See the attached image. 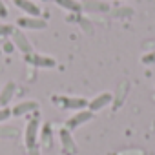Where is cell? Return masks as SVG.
Wrapping results in <instances>:
<instances>
[{
  "instance_id": "23",
  "label": "cell",
  "mask_w": 155,
  "mask_h": 155,
  "mask_svg": "<svg viewBox=\"0 0 155 155\" xmlns=\"http://www.w3.org/2000/svg\"><path fill=\"white\" fill-rule=\"evenodd\" d=\"M29 155H40V153H38L37 148H31V150H29Z\"/></svg>"
},
{
  "instance_id": "12",
  "label": "cell",
  "mask_w": 155,
  "mask_h": 155,
  "mask_svg": "<svg viewBox=\"0 0 155 155\" xmlns=\"http://www.w3.org/2000/svg\"><path fill=\"white\" fill-rule=\"evenodd\" d=\"M55 2H57V6H60L75 15L82 11V2H79V0H55Z\"/></svg>"
},
{
  "instance_id": "15",
  "label": "cell",
  "mask_w": 155,
  "mask_h": 155,
  "mask_svg": "<svg viewBox=\"0 0 155 155\" xmlns=\"http://www.w3.org/2000/svg\"><path fill=\"white\" fill-rule=\"evenodd\" d=\"M40 139H42V144H44L46 148L51 146V126H49V124H44V128H42V131H40Z\"/></svg>"
},
{
  "instance_id": "17",
  "label": "cell",
  "mask_w": 155,
  "mask_h": 155,
  "mask_svg": "<svg viewBox=\"0 0 155 155\" xmlns=\"http://www.w3.org/2000/svg\"><path fill=\"white\" fill-rule=\"evenodd\" d=\"M131 15H133V9L131 8H119V9L113 11V17L115 18H130Z\"/></svg>"
},
{
  "instance_id": "4",
  "label": "cell",
  "mask_w": 155,
  "mask_h": 155,
  "mask_svg": "<svg viewBox=\"0 0 155 155\" xmlns=\"http://www.w3.org/2000/svg\"><path fill=\"white\" fill-rule=\"evenodd\" d=\"M91 117H93V111H90V110H81V111H77L75 115H71V117L66 120V128L71 131V130H75V128L82 126L84 122L91 120Z\"/></svg>"
},
{
  "instance_id": "8",
  "label": "cell",
  "mask_w": 155,
  "mask_h": 155,
  "mask_svg": "<svg viewBox=\"0 0 155 155\" xmlns=\"http://www.w3.org/2000/svg\"><path fill=\"white\" fill-rule=\"evenodd\" d=\"M58 137H60L62 148H64L68 153H75V151H77V144H75L73 135H71V131H69L68 128H62V130L58 131Z\"/></svg>"
},
{
  "instance_id": "22",
  "label": "cell",
  "mask_w": 155,
  "mask_h": 155,
  "mask_svg": "<svg viewBox=\"0 0 155 155\" xmlns=\"http://www.w3.org/2000/svg\"><path fill=\"white\" fill-rule=\"evenodd\" d=\"M13 48H15V44H13V42L4 44V51H6V53H11V51H13Z\"/></svg>"
},
{
  "instance_id": "3",
  "label": "cell",
  "mask_w": 155,
  "mask_h": 155,
  "mask_svg": "<svg viewBox=\"0 0 155 155\" xmlns=\"http://www.w3.org/2000/svg\"><path fill=\"white\" fill-rule=\"evenodd\" d=\"M11 37H13V44H15V48H17L18 51H22L24 55H31V53H33V46H31V42H29V38L26 37L24 31L15 29Z\"/></svg>"
},
{
  "instance_id": "18",
  "label": "cell",
  "mask_w": 155,
  "mask_h": 155,
  "mask_svg": "<svg viewBox=\"0 0 155 155\" xmlns=\"http://www.w3.org/2000/svg\"><path fill=\"white\" fill-rule=\"evenodd\" d=\"M140 62H142V64H146V66L155 64V49H153V51H150V53H146V55H142V57H140Z\"/></svg>"
},
{
  "instance_id": "1",
  "label": "cell",
  "mask_w": 155,
  "mask_h": 155,
  "mask_svg": "<svg viewBox=\"0 0 155 155\" xmlns=\"http://www.w3.org/2000/svg\"><path fill=\"white\" fill-rule=\"evenodd\" d=\"M26 60H28L31 66H35V68H46V69H49V68H55V66H57V60H55L53 57L42 55V53L26 55Z\"/></svg>"
},
{
  "instance_id": "20",
  "label": "cell",
  "mask_w": 155,
  "mask_h": 155,
  "mask_svg": "<svg viewBox=\"0 0 155 155\" xmlns=\"http://www.w3.org/2000/svg\"><path fill=\"white\" fill-rule=\"evenodd\" d=\"M9 117H11V110H8V108H0V122L8 120Z\"/></svg>"
},
{
  "instance_id": "19",
  "label": "cell",
  "mask_w": 155,
  "mask_h": 155,
  "mask_svg": "<svg viewBox=\"0 0 155 155\" xmlns=\"http://www.w3.org/2000/svg\"><path fill=\"white\" fill-rule=\"evenodd\" d=\"M15 28L11 24H4V26H0V37H4V35H13Z\"/></svg>"
},
{
  "instance_id": "9",
  "label": "cell",
  "mask_w": 155,
  "mask_h": 155,
  "mask_svg": "<svg viewBox=\"0 0 155 155\" xmlns=\"http://www.w3.org/2000/svg\"><path fill=\"white\" fill-rule=\"evenodd\" d=\"M15 6L24 13H28V17H40V8L33 0H15Z\"/></svg>"
},
{
  "instance_id": "13",
  "label": "cell",
  "mask_w": 155,
  "mask_h": 155,
  "mask_svg": "<svg viewBox=\"0 0 155 155\" xmlns=\"http://www.w3.org/2000/svg\"><path fill=\"white\" fill-rule=\"evenodd\" d=\"M15 90H17V86H15V82H8L4 88H2V91H0V104L2 106H6L11 99H13V95H15Z\"/></svg>"
},
{
  "instance_id": "6",
  "label": "cell",
  "mask_w": 155,
  "mask_h": 155,
  "mask_svg": "<svg viewBox=\"0 0 155 155\" xmlns=\"http://www.w3.org/2000/svg\"><path fill=\"white\" fill-rule=\"evenodd\" d=\"M111 102H113V95H111L110 91H102V93H99L95 99H91V101L88 102V110H90V111H99V110L110 106Z\"/></svg>"
},
{
  "instance_id": "16",
  "label": "cell",
  "mask_w": 155,
  "mask_h": 155,
  "mask_svg": "<svg viewBox=\"0 0 155 155\" xmlns=\"http://www.w3.org/2000/svg\"><path fill=\"white\" fill-rule=\"evenodd\" d=\"M77 20H79L81 28L84 29V33H88V35H93V33H95V28H93V24H91L90 20H86V18H82V17H77Z\"/></svg>"
},
{
  "instance_id": "5",
  "label": "cell",
  "mask_w": 155,
  "mask_h": 155,
  "mask_svg": "<svg viewBox=\"0 0 155 155\" xmlns=\"http://www.w3.org/2000/svg\"><path fill=\"white\" fill-rule=\"evenodd\" d=\"M17 24L24 29H35V31H40V29H46L48 22L40 17H20L17 20Z\"/></svg>"
},
{
  "instance_id": "21",
  "label": "cell",
  "mask_w": 155,
  "mask_h": 155,
  "mask_svg": "<svg viewBox=\"0 0 155 155\" xmlns=\"http://www.w3.org/2000/svg\"><path fill=\"white\" fill-rule=\"evenodd\" d=\"M6 17H8V9H6L4 2L0 0V18H6Z\"/></svg>"
},
{
  "instance_id": "11",
  "label": "cell",
  "mask_w": 155,
  "mask_h": 155,
  "mask_svg": "<svg viewBox=\"0 0 155 155\" xmlns=\"http://www.w3.org/2000/svg\"><path fill=\"white\" fill-rule=\"evenodd\" d=\"M62 101V108H69V110H77L81 111L88 106V101L86 99H81V97H73V99H60Z\"/></svg>"
},
{
  "instance_id": "10",
  "label": "cell",
  "mask_w": 155,
  "mask_h": 155,
  "mask_svg": "<svg viewBox=\"0 0 155 155\" xmlns=\"http://www.w3.org/2000/svg\"><path fill=\"white\" fill-rule=\"evenodd\" d=\"M82 11H88V13H106V11H110V6L106 2H101V0H88V2L82 4Z\"/></svg>"
},
{
  "instance_id": "2",
  "label": "cell",
  "mask_w": 155,
  "mask_h": 155,
  "mask_svg": "<svg viewBox=\"0 0 155 155\" xmlns=\"http://www.w3.org/2000/svg\"><path fill=\"white\" fill-rule=\"evenodd\" d=\"M37 137H38V119L33 117L28 126H26V133H24V142L28 146V150L37 148Z\"/></svg>"
},
{
  "instance_id": "7",
  "label": "cell",
  "mask_w": 155,
  "mask_h": 155,
  "mask_svg": "<svg viewBox=\"0 0 155 155\" xmlns=\"http://www.w3.org/2000/svg\"><path fill=\"white\" fill-rule=\"evenodd\" d=\"M37 110H38V102H37V101H24V102L17 104V106L11 110V115L22 117V115L31 113V111H37Z\"/></svg>"
},
{
  "instance_id": "14",
  "label": "cell",
  "mask_w": 155,
  "mask_h": 155,
  "mask_svg": "<svg viewBox=\"0 0 155 155\" xmlns=\"http://www.w3.org/2000/svg\"><path fill=\"white\" fill-rule=\"evenodd\" d=\"M128 90H130L128 81H122V82L119 84V88H117V95L113 97V104H115V108H119V106L124 102V99H126V95H128Z\"/></svg>"
}]
</instances>
